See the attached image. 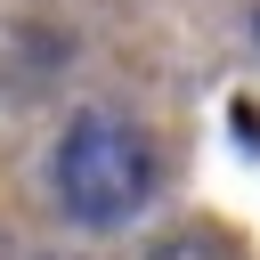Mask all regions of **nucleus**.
Segmentation results:
<instances>
[{"label":"nucleus","mask_w":260,"mask_h":260,"mask_svg":"<svg viewBox=\"0 0 260 260\" xmlns=\"http://www.w3.org/2000/svg\"><path fill=\"white\" fill-rule=\"evenodd\" d=\"M154 138L122 114H73L57 154H49V187H57V211L73 228H122L154 203Z\"/></svg>","instance_id":"1"},{"label":"nucleus","mask_w":260,"mask_h":260,"mask_svg":"<svg viewBox=\"0 0 260 260\" xmlns=\"http://www.w3.org/2000/svg\"><path fill=\"white\" fill-rule=\"evenodd\" d=\"M146 260H244V244L219 228V219H179L146 244Z\"/></svg>","instance_id":"2"},{"label":"nucleus","mask_w":260,"mask_h":260,"mask_svg":"<svg viewBox=\"0 0 260 260\" xmlns=\"http://www.w3.org/2000/svg\"><path fill=\"white\" fill-rule=\"evenodd\" d=\"M252 41H260V16H252Z\"/></svg>","instance_id":"3"}]
</instances>
